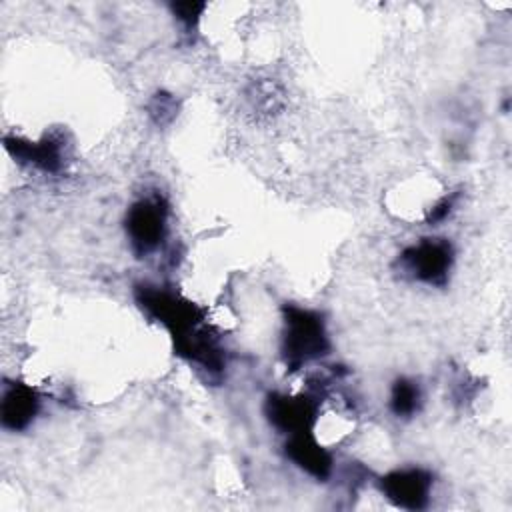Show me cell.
I'll return each instance as SVG.
<instances>
[{
	"mask_svg": "<svg viewBox=\"0 0 512 512\" xmlns=\"http://www.w3.org/2000/svg\"><path fill=\"white\" fill-rule=\"evenodd\" d=\"M136 300L142 310L170 332L178 356L210 372L222 370V350L208 336V330L202 328L204 312L194 302L156 286H138Z\"/></svg>",
	"mask_w": 512,
	"mask_h": 512,
	"instance_id": "6da1fadb",
	"label": "cell"
},
{
	"mask_svg": "<svg viewBox=\"0 0 512 512\" xmlns=\"http://www.w3.org/2000/svg\"><path fill=\"white\" fill-rule=\"evenodd\" d=\"M286 330L282 354L290 370H298L302 364L324 356L330 348L324 322L316 312L288 306L284 308Z\"/></svg>",
	"mask_w": 512,
	"mask_h": 512,
	"instance_id": "7a4b0ae2",
	"label": "cell"
},
{
	"mask_svg": "<svg viewBox=\"0 0 512 512\" xmlns=\"http://www.w3.org/2000/svg\"><path fill=\"white\" fill-rule=\"evenodd\" d=\"M166 230V206L160 198L138 200L126 216V232L138 254L154 250Z\"/></svg>",
	"mask_w": 512,
	"mask_h": 512,
	"instance_id": "3957f363",
	"label": "cell"
},
{
	"mask_svg": "<svg viewBox=\"0 0 512 512\" xmlns=\"http://www.w3.org/2000/svg\"><path fill=\"white\" fill-rule=\"evenodd\" d=\"M402 262L414 278L426 284H444L452 266V246L446 240L426 238L402 252Z\"/></svg>",
	"mask_w": 512,
	"mask_h": 512,
	"instance_id": "277c9868",
	"label": "cell"
},
{
	"mask_svg": "<svg viewBox=\"0 0 512 512\" xmlns=\"http://www.w3.org/2000/svg\"><path fill=\"white\" fill-rule=\"evenodd\" d=\"M380 488L392 504L406 510H420L428 504L432 476L420 468L394 470L380 480Z\"/></svg>",
	"mask_w": 512,
	"mask_h": 512,
	"instance_id": "5b68a950",
	"label": "cell"
},
{
	"mask_svg": "<svg viewBox=\"0 0 512 512\" xmlns=\"http://www.w3.org/2000/svg\"><path fill=\"white\" fill-rule=\"evenodd\" d=\"M318 402L310 396L270 394L266 400L268 420L282 432H310L316 422Z\"/></svg>",
	"mask_w": 512,
	"mask_h": 512,
	"instance_id": "8992f818",
	"label": "cell"
},
{
	"mask_svg": "<svg viewBox=\"0 0 512 512\" xmlns=\"http://www.w3.org/2000/svg\"><path fill=\"white\" fill-rule=\"evenodd\" d=\"M286 454L296 466H300L310 476L318 480H324L330 476L332 456L314 440L310 432L290 434L286 442Z\"/></svg>",
	"mask_w": 512,
	"mask_h": 512,
	"instance_id": "52a82bcc",
	"label": "cell"
},
{
	"mask_svg": "<svg viewBox=\"0 0 512 512\" xmlns=\"http://www.w3.org/2000/svg\"><path fill=\"white\" fill-rule=\"evenodd\" d=\"M38 412V396L26 384H12L2 398V424L8 430H24Z\"/></svg>",
	"mask_w": 512,
	"mask_h": 512,
	"instance_id": "ba28073f",
	"label": "cell"
},
{
	"mask_svg": "<svg viewBox=\"0 0 512 512\" xmlns=\"http://www.w3.org/2000/svg\"><path fill=\"white\" fill-rule=\"evenodd\" d=\"M6 150L20 162H30L46 172H56L62 164L60 142L54 138H44L42 142H26L16 136L4 138Z\"/></svg>",
	"mask_w": 512,
	"mask_h": 512,
	"instance_id": "9c48e42d",
	"label": "cell"
},
{
	"mask_svg": "<svg viewBox=\"0 0 512 512\" xmlns=\"http://www.w3.org/2000/svg\"><path fill=\"white\" fill-rule=\"evenodd\" d=\"M420 404V390L414 382L400 378L392 386L390 408L396 416H412Z\"/></svg>",
	"mask_w": 512,
	"mask_h": 512,
	"instance_id": "30bf717a",
	"label": "cell"
},
{
	"mask_svg": "<svg viewBox=\"0 0 512 512\" xmlns=\"http://www.w3.org/2000/svg\"><path fill=\"white\" fill-rule=\"evenodd\" d=\"M204 8H206L204 2H178L172 6L174 14L178 16V20L186 24V28H192L198 22Z\"/></svg>",
	"mask_w": 512,
	"mask_h": 512,
	"instance_id": "8fae6325",
	"label": "cell"
},
{
	"mask_svg": "<svg viewBox=\"0 0 512 512\" xmlns=\"http://www.w3.org/2000/svg\"><path fill=\"white\" fill-rule=\"evenodd\" d=\"M450 208H452V200L444 198L442 202H438V204L432 208V212H430L428 220H430V222H438V220L446 218V216H448V212H450Z\"/></svg>",
	"mask_w": 512,
	"mask_h": 512,
	"instance_id": "7c38bea8",
	"label": "cell"
}]
</instances>
